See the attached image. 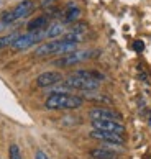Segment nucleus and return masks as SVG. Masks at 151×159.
<instances>
[{"instance_id":"f257e3e1","label":"nucleus","mask_w":151,"mask_h":159,"mask_svg":"<svg viewBox=\"0 0 151 159\" xmlns=\"http://www.w3.org/2000/svg\"><path fill=\"white\" fill-rule=\"evenodd\" d=\"M84 105V98L72 95L69 92H51L44 100V108L48 110H77Z\"/></svg>"},{"instance_id":"f03ea898","label":"nucleus","mask_w":151,"mask_h":159,"mask_svg":"<svg viewBox=\"0 0 151 159\" xmlns=\"http://www.w3.org/2000/svg\"><path fill=\"white\" fill-rule=\"evenodd\" d=\"M77 44L76 43H67V41L57 38V39H53V41H46V43L39 44L36 49H34V56L38 57H44V56H51V54H69V52L76 51Z\"/></svg>"},{"instance_id":"7ed1b4c3","label":"nucleus","mask_w":151,"mask_h":159,"mask_svg":"<svg viewBox=\"0 0 151 159\" xmlns=\"http://www.w3.org/2000/svg\"><path fill=\"white\" fill-rule=\"evenodd\" d=\"M57 85H61L66 90H80V92H94L98 90L100 82L98 80H90V79H84V77H77V75H69L67 79H62Z\"/></svg>"},{"instance_id":"20e7f679","label":"nucleus","mask_w":151,"mask_h":159,"mask_svg":"<svg viewBox=\"0 0 151 159\" xmlns=\"http://www.w3.org/2000/svg\"><path fill=\"white\" fill-rule=\"evenodd\" d=\"M95 56H98V51H95V49L72 51V52H69V54H64L62 57H59V59L53 61V66H56V67H71V66L80 64L84 61H89Z\"/></svg>"},{"instance_id":"39448f33","label":"nucleus","mask_w":151,"mask_h":159,"mask_svg":"<svg viewBox=\"0 0 151 159\" xmlns=\"http://www.w3.org/2000/svg\"><path fill=\"white\" fill-rule=\"evenodd\" d=\"M46 38V30H39V31H28L25 34H18V38L13 41L11 49L13 51H25L31 46L38 44L39 41H43Z\"/></svg>"},{"instance_id":"423d86ee","label":"nucleus","mask_w":151,"mask_h":159,"mask_svg":"<svg viewBox=\"0 0 151 159\" xmlns=\"http://www.w3.org/2000/svg\"><path fill=\"white\" fill-rule=\"evenodd\" d=\"M90 138H94L97 141H102L103 146L107 148H118V146H123V136L121 134H117V133H110V131H102V129H92L89 133Z\"/></svg>"},{"instance_id":"0eeeda50","label":"nucleus","mask_w":151,"mask_h":159,"mask_svg":"<svg viewBox=\"0 0 151 159\" xmlns=\"http://www.w3.org/2000/svg\"><path fill=\"white\" fill-rule=\"evenodd\" d=\"M89 118L90 120H113V121H121L123 116L118 113L117 110L108 108V107H95L89 111Z\"/></svg>"},{"instance_id":"6e6552de","label":"nucleus","mask_w":151,"mask_h":159,"mask_svg":"<svg viewBox=\"0 0 151 159\" xmlns=\"http://www.w3.org/2000/svg\"><path fill=\"white\" fill-rule=\"evenodd\" d=\"M92 128L102 129V131H110V133H117V134H125V126L121 121H113V120H90Z\"/></svg>"},{"instance_id":"1a4fd4ad","label":"nucleus","mask_w":151,"mask_h":159,"mask_svg":"<svg viewBox=\"0 0 151 159\" xmlns=\"http://www.w3.org/2000/svg\"><path fill=\"white\" fill-rule=\"evenodd\" d=\"M62 74L57 72V70H46V72L39 74L36 77V85L41 87V89H46V87H53L57 85L59 82H62Z\"/></svg>"},{"instance_id":"9d476101","label":"nucleus","mask_w":151,"mask_h":159,"mask_svg":"<svg viewBox=\"0 0 151 159\" xmlns=\"http://www.w3.org/2000/svg\"><path fill=\"white\" fill-rule=\"evenodd\" d=\"M33 10H34V2H33V0H21V2L16 3L10 11H11V15H13V18L16 21L20 18H25V16L31 15Z\"/></svg>"},{"instance_id":"9b49d317","label":"nucleus","mask_w":151,"mask_h":159,"mask_svg":"<svg viewBox=\"0 0 151 159\" xmlns=\"http://www.w3.org/2000/svg\"><path fill=\"white\" fill-rule=\"evenodd\" d=\"M89 156L92 159H118V154L115 152L112 148H95V149H90L89 151Z\"/></svg>"},{"instance_id":"f8f14e48","label":"nucleus","mask_w":151,"mask_h":159,"mask_svg":"<svg viewBox=\"0 0 151 159\" xmlns=\"http://www.w3.org/2000/svg\"><path fill=\"white\" fill-rule=\"evenodd\" d=\"M49 26V18L46 15H41V16H36V18H33L28 21V31H39V30H46V28Z\"/></svg>"},{"instance_id":"ddd939ff","label":"nucleus","mask_w":151,"mask_h":159,"mask_svg":"<svg viewBox=\"0 0 151 159\" xmlns=\"http://www.w3.org/2000/svg\"><path fill=\"white\" fill-rule=\"evenodd\" d=\"M72 75H77V77H84V79H90V80H98L102 82L105 79V75L98 70H94V69H79V70H74Z\"/></svg>"},{"instance_id":"4468645a","label":"nucleus","mask_w":151,"mask_h":159,"mask_svg":"<svg viewBox=\"0 0 151 159\" xmlns=\"http://www.w3.org/2000/svg\"><path fill=\"white\" fill-rule=\"evenodd\" d=\"M64 25L62 23H53L46 28V38H51V39H57L59 36L64 34Z\"/></svg>"},{"instance_id":"2eb2a0df","label":"nucleus","mask_w":151,"mask_h":159,"mask_svg":"<svg viewBox=\"0 0 151 159\" xmlns=\"http://www.w3.org/2000/svg\"><path fill=\"white\" fill-rule=\"evenodd\" d=\"M79 16H80V10L74 7V5H69L64 13V23H74L76 20H79Z\"/></svg>"},{"instance_id":"dca6fc26","label":"nucleus","mask_w":151,"mask_h":159,"mask_svg":"<svg viewBox=\"0 0 151 159\" xmlns=\"http://www.w3.org/2000/svg\"><path fill=\"white\" fill-rule=\"evenodd\" d=\"M85 98L87 100H92V102H102V103H110L112 100L110 97H107L105 93H98V92H85Z\"/></svg>"},{"instance_id":"f3484780","label":"nucleus","mask_w":151,"mask_h":159,"mask_svg":"<svg viewBox=\"0 0 151 159\" xmlns=\"http://www.w3.org/2000/svg\"><path fill=\"white\" fill-rule=\"evenodd\" d=\"M16 38H18V33H10V34H5V36H0V49H5L8 46H11Z\"/></svg>"},{"instance_id":"a211bd4d","label":"nucleus","mask_w":151,"mask_h":159,"mask_svg":"<svg viewBox=\"0 0 151 159\" xmlns=\"http://www.w3.org/2000/svg\"><path fill=\"white\" fill-rule=\"evenodd\" d=\"M61 125L62 126H76V125H80V118L79 116H74V115H66L61 118Z\"/></svg>"},{"instance_id":"6ab92c4d","label":"nucleus","mask_w":151,"mask_h":159,"mask_svg":"<svg viewBox=\"0 0 151 159\" xmlns=\"http://www.w3.org/2000/svg\"><path fill=\"white\" fill-rule=\"evenodd\" d=\"M8 159H21V151L18 144L11 143L8 146Z\"/></svg>"},{"instance_id":"aec40b11","label":"nucleus","mask_w":151,"mask_h":159,"mask_svg":"<svg viewBox=\"0 0 151 159\" xmlns=\"http://www.w3.org/2000/svg\"><path fill=\"white\" fill-rule=\"evenodd\" d=\"M71 31L77 33V34H82V36H84V33L87 31V25H84V23H80V25H76L74 28H71Z\"/></svg>"},{"instance_id":"412c9836","label":"nucleus","mask_w":151,"mask_h":159,"mask_svg":"<svg viewBox=\"0 0 151 159\" xmlns=\"http://www.w3.org/2000/svg\"><path fill=\"white\" fill-rule=\"evenodd\" d=\"M34 159H51L43 149H36V152H34Z\"/></svg>"},{"instance_id":"4be33fe9","label":"nucleus","mask_w":151,"mask_h":159,"mask_svg":"<svg viewBox=\"0 0 151 159\" xmlns=\"http://www.w3.org/2000/svg\"><path fill=\"white\" fill-rule=\"evenodd\" d=\"M133 49H135L136 52H141V51L144 49V44H143V41H140V39H136L135 43H133Z\"/></svg>"},{"instance_id":"5701e85b","label":"nucleus","mask_w":151,"mask_h":159,"mask_svg":"<svg viewBox=\"0 0 151 159\" xmlns=\"http://www.w3.org/2000/svg\"><path fill=\"white\" fill-rule=\"evenodd\" d=\"M53 2H54V0H41V5H43V7H48V5H51Z\"/></svg>"},{"instance_id":"b1692460","label":"nucleus","mask_w":151,"mask_h":159,"mask_svg":"<svg viewBox=\"0 0 151 159\" xmlns=\"http://www.w3.org/2000/svg\"><path fill=\"white\" fill-rule=\"evenodd\" d=\"M8 25H7V23H3V21H0V31H3L5 30V28H7Z\"/></svg>"},{"instance_id":"393cba45","label":"nucleus","mask_w":151,"mask_h":159,"mask_svg":"<svg viewBox=\"0 0 151 159\" xmlns=\"http://www.w3.org/2000/svg\"><path fill=\"white\" fill-rule=\"evenodd\" d=\"M148 123H149V126H151V118H149V121H148Z\"/></svg>"}]
</instances>
